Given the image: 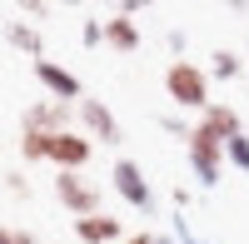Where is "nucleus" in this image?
I'll return each instance as SVG.
<instances>
[{
    "label": "nucleus",
    "mask_w": 249,
    "mask_h": 244,
    "mask_svg": "<svg viewBox=\"0 0 249 244\" xmlns=\"http://www.w3.org/2000/svg\"><path fill=\"white\" fill-rule=\"evenodd\" d=\"M164 95H170V105L204 115L214 105V100H210V70L195 65V60H175V65L164 70Z\"/></svg>",
    "instance_id": "1"
},
{
    "label": "nucleus",
    "mask_w": 249,
    "mask_h": 244,
    "mask_svg": "<svg viewBox=\"0 0 249 244\" xmlns=\"http://www.w3.org/2000/svg\"><path fill=\"white\" fill-rule=\"evenodd\" d=\"M184 150H190V165L199 174V185H219V170H224V139H214L210 130L195 120L190 139H184Z\"/></svg>",
    "instance_id": "2"
},
{
    "label": "nucleus",
    "mask_w": 249,
    "mask_h": 244,
    "mask_svg": "<svg viewBox=\"0 0 249 244\" xmlns=\"http://www.w3.org/2000/svg\"><path fill=\"white\" fill-rule=\"evenodd\" d=\"M55 199H60V205H65L75 219H90V214H100V185L80 179L75 170H60V174H55Z\"/></svg>",
    "instance_id": "3"
},
{
    "label": "nucleus",
    "mask_w": 249,
    "mask_h": 244,
    "mask_svg": "<svg viewBox=\"0 0 249 244\" xmlns=\"http://www.w3.org/2000/svg\"><path fill=\"white\" fill-rule=\"evenodd\" d=\"M110 179H115V194H120L130 209H140V214L155 209V190H150V179H144V170L135 165V159H115Z\"/></svg>",
    "instance_id": "4"
},
{
    "label": "nucleus",
    "mask_w": 249,
    "mask_h": 244,
    "mask_svg": "<svg viewBox=\"0 0 249 244\" xmlns=\"http://www.w3.org/2000/svg\"><path fill=\"white\" fill-rule=\"evenodd\" d=\"M90 155H95V139L75 135V130H60V135H50V145H45V159H50V165H60V170H75V174L90 165Z\"/></svg>",
    "instance_id": "5"
},
{
    "label": "nucleus",
    "mask_w": 249,
    "mask_h": 244,
    "mask_svg": "<svg viewBox=\"0 0 249 244\" xmlns=\"http://www.w3.org/2000/svg\"><path fill=\"white\" fill-rule=\"evenodd\" d=\"M20 125L40 130V135H60V130H70V105L65 100H35V105L20 115Z\"/></svg>",
    "instance_id": "6"
},
{
    "label": "nucleus",
    "mask_w": 249,
    "mask_h": 244,
    "mask_svg": "<svg viewBox=\"0 0 249 244\" xmlns=\"http://www.w3.org/2000/svg\"><path fill=\"white\" fill-rule=\"evenodd\" d=\"M35 80L50 90V100H80V80H75V70H65V65H55V60H35Z\"/></svg>",
    "instance_id": "7"
},
{
    "label": "nucleus",
    "mask_w": 249,
    "mask_h": 244,
    "mask_svg": "<svg viewBox=\"0 0 249 244\" xmlns=\"http://www.w3.org/2000/svg\"><path fill=\"white\" fill-rule=\"evenodd\" d=\"M80 120H85V130H90V139H105V145H120V120L100 105V100H80Z\"/></svg>",
    "instance_id": "8"
},
{
    "label": "nucleus",
    "mask_w": 249,
    "mask_h": 244,
    "mask_svg": "<svg viewBox=\"0 0 249 244\" xmlns=\"http://www.w3.org/2000/svg\"><path fill=\"white\" fill-rule=\"evenodd\" d=\"M75 239L80 244H110V239H124V229L115 214H90V219H75Z\"/></svg>",
    "instance_id": "9"
},
{
    "label": "nucleus",
    "mask_w": 249,
    "mask_h": 244,
    "mask_svg": "<svg viewBox=\"0 0 249 244\" xmlns=\"http://www.w3.org/2000/svg\"><path fill=\"white\" fill-rule=\"evenodd\" d=\"M199 125L210 130L214 139H224V145H230L234 135H244V125H239V115H234V105H219V100H214V105H210V110L199 115Z\"/></svg>",
    "instance_id": "10"
},
{
    "label": "nucleus",
    "mask_w": 249,
    "mask_h": 244,
    "mask_svg": "<svg viewBox=\"0 0 249 244\" xmlns=\"http://www.w3.org/2000/svg\"><path fill=\"white\" fill-rule=\"evenodd\" d=\"M5 40L20 50V55H30V60H45V35H40L35 25H25V20H10L5 25Z\"/></svg>",
    "instance_id": "11"
},
{
    "label": "nucleus",
    "mask_w": 249,
    "mask_h": 244,
    "mask_svg": "<svg viewBox=\"0 0 249 244\" xmlns=\"http://www.w3.org/2000/svg\"><path fill=\"white\" fill-rule=\"evenodd\" d=\"M105 40H110L115 50L130 55V50H140V25H135L130 15H110V20H105Z\"/></svg>",
    "instance_id": "12"
},
{
    "label": "nucleus",
    "mask_w": 249,
    "mask_h": 244,
    "mask_svg": "<svg viewBox=\"0 0 249 244\" xmlns=\"http://www.w3.org/2000/svg\"><path fill=\"white\" fill-rule=\"evenodd\" d=\"M239 70H244V60H239L234 50H214V55H210V75H214V80H239Z\"/></svg>",
    "instance_id": "13"
},
{
    "label": "nucleus",
    "mask_w": 249,
    "mask_h": 244,
    "mask_svg": "<svg viewBox=\"0 0 249 244\" xmlns=\"http://www.w3.org/2000/svg\"><path fill=\"white\" fill-rule=\"evenodd\" d=\"M224 159H230L239 174H249V135H234L230 145H224Z\"/></svg>",
    "instance_id": "14"
},
{
    "label": "nucleus",
    "mask_w": 249,
    "mask_h": 244,
    "mask_svg": "<svg viewBox=\"0 0 249 244\" xmlns=\"http://www.w3.org/2000/svg\"><path fill=\"white\" fill-rule=\"evenodd\" d=\"M45 145H50V135H40V130H20V155H25V159H45Z\"/></svg>",
    "instance_id": "15"
},
{
    "label": "nucleus",
    "mask_w": 249,
    "mask_h": 244,
    "mask_svg": "<svg viewBox=\"0 0 249 244\" xmlns=\"http://www.w3.org/2000/svg\"><path fill=\"white\" fill-rule=\"evenodd\" d=\"M80 40H85V45H100V40H105V20H85V25H80Z\"/></svg>",
    "instance_id": "16"
},
{
    "label": "nucleus",
    "mask_w": 249,
    "mask_h": 244,
    "mask_svg": "<svg viewBox=\"0 0 249 244\" xmlns=\"http://www.w3.org/2000/svg\"><path fill=\"white\" fill-rule=\"evenodd\" d=\"M160 130H170V135H179V139H190V130H195V125H184L179 115H160Z\"/></svg>",
    "instance_id": "17"
},
{
    "label": "nucleus",
    "mask_w": 249,
    "mask_h": 244,
    "mask_svg": "<svg viewBox=\"0 0 249 244\" xmlns=\"http://www.w3.org/2000/svg\"><path fill=\"white\" fill-rule=\"evenodd\" d=\"M0 244H35L30 229H10V225H0Z\"/></svg>",
    "instance_id": "18"
},
{
    "label": "nucleus",
    "mask_w": 249,
    "mask_h": 244,
    "mask_svg": "<svg viewBox=\"0 0 249 244\" xmlns=\"http://www.w3.org/2000/svg\"><path fill=\"white\" fill-rule=\"evenodd\" d=\"M5 190H10V194H30V185H25V174H5Z\"/></svg>",
    "instance_id": "19"
},
{
    "label": "nucleus",
    "mask_w": 249,
    "mask_h": 244,
    "mask_svg": "<svg viewBox=\"0 0 249 244\" xmlns=\"http://www.w3.org/2000/svg\"><path fill=\"white\" fill-rule=\"evenodd\" d=\"M164 45H170V50L179 55V50H184V30H170V35H164Z\"/></svg>",
    "instance_id": "20"
},
{
    "label": "nucleus",
    "mask_w": 249,
    "mask_h": 244,
    "mask_svg": "<svg viewBox=\"0 0 249 244\" xmlns=\"http://www.w3.org/2000/svg\"><path fill=\"white\" fill-rule=\"evenodd\" d=\"M124 244H155V234H124Z\"/></svg>",
    "instance_id": "21"
},
{
    "label": "nucleus",
    "mask_w": 249,
    "mask_h": 244,
    "mask_svg": "<svg viewBox=\"0 0 249 244\" xmlns=\"http://www.w3.org/2000/svg\"><path fill=\"white\" fill-rule=\"evenodd\" d=\"M155 244H175V239H170V234H155Z\"/></svg>",
    "instance_id": "22"
}]
</instances>
